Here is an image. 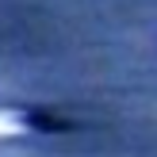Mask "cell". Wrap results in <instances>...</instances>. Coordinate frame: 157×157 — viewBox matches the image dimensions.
I'll use <instances>...</instances> for the list:
<instances>
[{
	"instance_id": "cell-1",
	"label": "cell",
	"mask_w": 157,
	"mask_h": 157,
	"mask_svg": "<svg viewBox=\"0 0 157 157\" xmlns=\"http://www.w3.org/2000/svg\"><path fill=\"white\" fill-rule=\"evenodd\" d=\"M12 134H23V115L0 111V138H12Z\"/></svg>"
}]
</instances>
